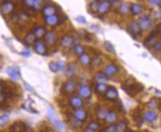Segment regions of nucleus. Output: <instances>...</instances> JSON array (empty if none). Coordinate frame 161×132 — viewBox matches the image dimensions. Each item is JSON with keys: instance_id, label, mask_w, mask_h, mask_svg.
I'll use <instances>...</instances> for the list:
<instances>
[{"instance_id": "nucleus-1", "label": "nucleus", "mask_w": 161, "mask_h": 132, "mask_svg": "<svg viewBox=\"0 0 161 132\" xmlns=\"http://www.w3.org/2000/svg\"><path fill=\"white\" fill-rule=\"evenodd\" d=\"M47 117L48 118H49L50 121L52 122V124H53V126L56 128L58 131L65 132V131H66V127H65L64 124L56 117L55 112H54L53 109H50V110L48 111Z\"/></svg>"}, {"instance_id": "nucleus-2", "label": "nucleus", "mask_w": 161, "mask_h": 132, "mask_svg": "<svg viewBox=\"0 0 161 132\" xmlns=\"http://www.w3.org/2000/svg\"><path fill=\"white\" fill-rule=\"evenodd\" d=\"M125 86H126V88H124V90L127 92V94H130V96H132V97H134L135 94H138L139 92L142 91L144 88L141 84H138L132 82H130L129 84L125 83Z\"/></svg>"}, {"instance_id": "nucleus-3", "label": "nucleus", "mask_w": 161, "mask_h": 132, "mask_svg": "<svg viewBox=\"0 0 161 132\" xmlns=\"http://www.w3.org/2000/svg\"><path fill=\"white\" fill-rule=\"evenodd\" d=\"M15 8V5L13 2L9 1H4L0 4V11H1L2 14L7 15L10 14L14 11Z\"/></svg>"}, {"instance_id": "nucleus-4", "label": "nucleus", "mask_w": 161, "mask_h": 132, "mask_svg": "<svg viewBox=\"0 0 161 132\" xmlns=\"http://www.w3.org/2000/svg\"><path fill=\"white\" fill-rule=\"evenodd\" d=\"M34 50L39 55H44L47 53L46 44L40 39H36L34 44Z\"/></svg>"}, {"instance_id": "nucleus-5", "label": "nucleus", "mask_w": 161, "mask_h": 132, "mask_svg": "<svg viewBox=\"0 0 161 132\" xmlns=\"http://www.w3.org/2000/svg\"><path fill=\"white\" fill-rule=\"evenodd\" d=\"M7 73L8 76L12 79L13 80L17 81L21 78L19 69L16 66H10L7 69Z\"/></svg>"}, {"instance_id": "nucleus-6", "label": "nucleus", "mask_w": 161, "mask_h": 132, "mask_svg": "<svg viewBox=\"0 0 161 132\" xmlns=\"http://www.w3.org/2000/svg\"><path fill=\"white\" fill-rule=\"evenodd\" d=\"M128 30L131 33V34L134 36V37H138V36H140L142 33L141 28H140L138 22L136 21H133L131 22L130 25H129Z\"/></svg>"}, {"instance_id": "nucleus-7", "label": "nucleus", "mask_w": 161, "mask_h": 132, "mask_svg": "<svg viewBox=\"0 0 161 132\" xmlns=\"http://www.w3.org/2000/svg\"><path fill=\"white\" fill-rule=\"evenodd\" d=\"M105 97L109 100H115L118 97V92L115 88L109 86L105 92Z\"/></svg>"}, {"instance_id": "nucleus-8", "label": "nucleus", "mask_w": 161, "mask_h": 132, "mask_svg": "<svg viewBox=\"0 0 161 132\" xmlns=\"http://www.w3.org/2000/svg\"><path fill=\"white\" fill-rule=\"evenodd\" d=\"M110 7H111L110 2H109L108 1H102L101 2H99L97 13H98L99 15H104L110 10Z\"/></svg>"}, {"instance_id": "nucleus-9", "label": "nucleus", "mask_w": 161, "mask_h": 132, "mask_svg": "<svg viewBox=\"0 0 161 132\" xmlns=\"http://www.w3.org/2000/svg\"><path fill=\"white\" fill-rule=\"evenodd\" d=\"M70 104L75 109L80 108L84 105V101L80 97L72 96L70 99Z\"/></svg>"}, {"instance_id": "nucleus-10", "label": "nucleus", "mask_w": 161, "mask_h": 132, "mask_svg": "<svg viewBox=\"0 0 161 132\" xmlns=\"http://www.w3.org/2000/svg\"><path fill=\"white\" fill-rule=\"evenodd\" d=\"M138 24H139L142 31H147V30H149L151 27V22L150 19H149V17H147V16H143V17L139 19Z\"/></svg>"}, {"instance_id": "nucleus-11", "label": "nucleus", "mask_w": 161, "mask_h": 132, "mask_svg": "<svg viewBox=\"0 0 161 132\" xmlns=\"http://www.w3.org/2000/svg\"><path fill=\"white\" fill-rule=\"evenodd\" d=\"M44 38H45L47 44L49 45H54L57 40V35L54 31H48L44 36Z\"/></svg>"}, {"instance_id": "nucleus-12", "label": "nucleus", "mask_w": 161, "mask_h": 132, "mask_svg": "<svg viewBox=\"0 0 161 132\" xmlns=\"http://www.w3.org/2000/svg\"><path fill=\"white\" fill-rule=\"evenodd\" d=\"M74 118H76V120H79L80 122L85 121L87 117V111H84V109L81 108H78L76 109L73 113Z\"/></svg>"}, {"instance_id": "nucleus-13", "label": "nucleus", "mask_w": 161, "mask_h": 132, "mask_svg": "<svg viewBox=\"0 0 161 132\" xmlns=\"http://www.w3.org/2000/svg\"><path fill=\"white\" fill-rule=\"evenodd\" d=\"M75 43V39L72 36H64L61 39V44L64 48H70Z\"/></svg>"}, {"instance_id": "nucleus-14", "label": "nucleus", "mask_w": 161, "mask_h": 132, "mask_svg": "<svg viewBox=\"0 0 161 132\" xmlns=\"http://www.w3.org/2000/svg\"><path fill=\"white\" fill-rule=\"evenodd\" d=\"M118 67L117 65H114V64H110L106 67L104 73H106L107 77H113L118 73Z\"/></svg>"}, {"instance_id": "nucleus-15", "label": "nucleus", "mask_w": 161, "mask_h": 132, "mask_svg": "<svg viewBox=\"0 0 161 132\" xmlns=\"http://www.w3.org/2000/svg\"><path fill=\"white\" fill-rule=\"evenodd\" d=\"M78 92H79V95L80 96V97H83V98H85V99L89 98L92 95L91 88L87 86H80Z\"/></svg>"}, {"instance_id": "nucleus-16", "label": "nucleus", "mask_w": 161, "mask_h": 132, "mask_svg": "<svg viewBox=\"0 0 161 132\" xmlns=\"http://www.w3.org/2000/svg\"><path fill=\"white\" fill-rule=\"evenodd\" d=\"M64 90L67 94H71L76 90V83L72 80H69L64 84Z\"/></svg>"}, {"instance_id": "nucleus-17", "label": "nucleus", "mask_w": 161, "mask_h": 132, "mask_svg": "<svg viewBox=\"0 0 161 132\" xmlns=\"http://www.w3.org/2000/svg\"><path fill=\"white\" fill-rule=\"evenodd\" d=\"M59 20H60L59 16H57L56 14H54V15H52V16H46L44 21H45V23L47 24H48V25L54 26L59 23Z\"/></svg>"}, {"instance_id": "nucleus-18", "label": "nucleus", "mask_w": 161, "mask_h": 132, "mask_svg": "<svg viewBox=\"0 0 161 132\" xmlns=\"http://www.w3.org/2000/svg\"><path fill=\"white\" fill-rule=\"evenodd\" d=\"M34 35L36 37V39H39L40 38H42L45 36L47 31H46V28L44 27H42V26H39V27H36L33 29V31H32Z\"/></svg>"}, {"instance_id": "nucleus-19", "label": "nucleus", "mask_w": 161, "mask_h": 132, "mask_svg": "<svg viewBox=\"0 0 161 132\" xmlns=\"http://www.w3.org/2000/svg\"><path fill=\"white\" fill-rule=\"evenodd\" d=\"M130 11L132 14L139 15L143 11V7L140 4L134 3L130 5Z\"/></svg>"}, {"instance_id": "nucleus-20", "label": "nucleus", "mask_w": 161, "mask_h": 132, "mask_svg": "<svg viewBox=\"0 0 161 132\" xmlns=\"http://www.w3.org/2000/svg\"><path fill=\"white\" fill-rule=\"evenodd\" d=\"M10 129L13 132H26V127L25 124L20 122H15L14 124H13Z\"/></svg>"}, {"instance_id": "nucleus-21", "label": "nucleus", "mask_w": 161, "mask_h": 132, "mask_svg": "<svg viewBox=\"0 0 161 132\" xmlns=\"http://www.w3.org/2000/svg\"><path fill=\"white\" fill-rule=\"evenodd\" d=\"M95 80L97 83H106L108 81V77L105 73L98 72L95 75Z\"/></svg>"}, {"instance_id": "nucleus-22", "label": "nucleus", "mask_w": 161, "mask_h": 132, "mask_svg": "<svg viewBox=\"0 0 161 132\" xmlns=\"http://www.w3.org/2000/svg\"><path fill=\"white\" fill-rule=\"evenodd\" d=\"M56 9L55 7H53V5H46L45 7H44L42 10L43 14L46 16H52V15L56 14Z\"/></svg>"}, {"instance_id": "nucleus-23", "label": "nucleus", "mask_w": 161, "mask_h": 132, "mask_svg": "<svg viewBox=\"0 0 161 132\" xmlns=\"http://www.w3.org/2000/svg\"><path fill=\"white\" fill-rule=\"evenodd\" d=\"M118 120V115L114 111H108L105 118V121L109 124H113Z\"/></svg>"}, {"instance_id": "nucleus-24", "label": "nucleus", "mask_w": 161, "mask_h": 132, "mask_svg": "<svg viewBox=\"0 0 161 132\" xmlns=\"http://www.w3.org/2000/svg\"><path fill=\"white\" fill-rule=\"evenodd\" d=\"M144 117H145V120L149 122H153L157 120L158 116H157V114L153 111H148L146 112L145 115H144Z\"/></svg>"}, {"instance_id": "nucleus-25", "label": "nucleus", "mask_w": 161, "mask_h": 132, "mask_svg": "<svg viewBox=\"0 0 161 132\" xmlns=\"http://www.w3.org/2000/svg\"><path fill=\"white\" fill-rule=\"evenodd\" d=\"M78 60H79L80 63L83 65H88L91 63L90 56L88 55L87 54H85V53H84L83 54L80 55Z\"/></svg>"}, {"instance_id": "nucleus-26", "label": "nucleus", "mask_w": 161, "mask_h": 132, "mask_svg": "<svg viewBox=\"0 0 161 132\" xmlns=\"http://www.w3.org/2000/svg\"><path fill=\"white\" fill-rule=\"evenodd\" d=\"M118 11L119 14L125 15L130 11V6L127 3H122L121 5H119L118 8Z\"/></svg>"}, {"instance_id": "nucleus-27", "label": "nucleus", "mask_w": 161, "mask_h": 132, "mask_svg": "<svg viewBox=\"0 0 161 132\" xmlns=\"http://www.w3.org/2000/svg\"><path fill=\"white\" fill-rule=\"evenodd\" d=\"M36 39H37L34 35V33H33V32H30V33H27V35L25 36V41L27 45H32L34 44L35 41H36Z\"/></svg>"}, {"instance_id": "nucleus-28", "label": "nucleus", "mask_w": 161, "mask_h": 132, "mask_svg": "<svg viewBox=\"0 0 161 132\" xmlns=\"http://www.w3.org/2000/svg\"><path fill=\"white\" fill-rule=\"evenodd\" d=\"M108 86L106 83H97L95 86V91L98 94L105 93Z\"/></svg>"}, {"instance_id": "nucleus-29", "label": "nucleus", "mask_w": 161, "mask_h": 132, "mask_svg": "<svg viewBox=\"0 0 161 132\" xmlns=\"http://www.w3.org/2000/svg\"><path fill=\"white\" fill-rule=\"evenodd\" d=\"M108 114V111L104 108H99L96 112L97 117L99 120H105L106 115Z\"/></svg>"}, {"instance_id": "nucleus-30", "label": "nucleus", "mask_w": 161, "mask_h": 132, "mask_svg": "<svg viewBox=\"0 0 161 132\" xmlns=\"http://www.w3.org/2000/svg\"><path fill=\"white\" fill-rule=\"evenodd\" d=\"M76 66H75L73 64H72V65H69L68 68H67L66 70V76L68 77H72L75 74V73H76Z\"/></svg>"}, {"instance_id": "nucleus-31", "label": "nucleus", "mask_w": 161, "mask_h": 132, "mask_svg": "<svg viewBox=\"0 0 161 132\" xmlns=\"http://www.w3.org/2000/svg\"><path fill=\"white\" fill-rule=\"evenodd\" d=\"M127 129V124L125 122H120L116 125V131L117 132H126Z\"/></svg>"}, {"instance_id": "nucleus-32", "label": "nucleus", "mask_w": 161, "mask_h": 132, "mask_svg": "<svg viewBox=\"0 0 161 132\" xmlns=\"http://www.w3.org/2000/svg\"><path fill=\"white\" fill-rule=\"evenodd\" d=\"M104 48H105L106 51H107L108 52L111 53V54H115V48H114L113 45H112L111 42L106 41V42L104 43Z\"/></svg>"}, {"instance_id": "nucleus-33", "label": "nucleus", "mask_w": 161, "mask_h": 132, "mask_svg": "<svg viewBox=\"0 0 161 132\" xmlns=\"http://www.w3.org/2000/svg\"><path fill=\"white\" fill-rule=\"evenodd\" d=\"M98 5H99V2L98 0H94V1H93L90 4H89V7L92 12L96 13L97 11H98Z\"/></svg>"}, {"instance_id": "nucleus-34", "label": "nucleus", "mask_w": 161, "mask_h": 132, "mask_svg": "<svg viewBox=\"0 0 161 132\" xmlns=\"http://www.w3.org/2000/svg\"><path fill=\"white\" fill-rule=\"evenodd\" d=\"M27 21V17L25 14H19L16 15V22L19 23H25Z\"/></svg>"}, {"instance_id": "nucleus-35", "label": "nucleus", "mask_w": 161, "mask_h": 132, "mask_svg": "<svg viewBox=\"0 0 161 132\" xmlns=\"http://www.w3.org/2000/svg\"><path fill=\"white\" fill-rule=\"evenodd\" d=\"M10 118L7 114H3L0 116V126H5L9 122Z\"/></svg>"}, {"instance_id": "nucleus-36", "label": "nucleus", "mask_w": 161, "mask_h": 132, "mask_svg": "<svg viewBox=\"0 0 161 132\" xmlns=\"http://www.w3.org/2000/svg\"><path fill=\"white\" fill-rule=\"evenodd\" d=\"M88 128L93 130V131H97L99 129H100V124L96 121H92L89 122V125H88Z\"/></svg>"}, {"instance_id": "nucleus-37", "label": "nucleus", "mask_w": 161, "mask_h": 132, "mask_svg": "<svg viewBox=\"0 0 161 132\" xmlns=\"http://www.w3.org/2000/svg\"><path fill=\"white\" fill-rule=\"evenodd\" d=\"M74 51L78 55H81L84 53V48L82 45H76L74 46Z\"/></svg>"}, {"instance_id": "nucleus-38", "label": "nucleus", "mask_w": 161, "mask_h": 132, "mask_svg": "<svg viewBox=\"0 0 161 132\" xmlns=\"http://www.w3.org/2000/svg\"><path fill=\"white\" fill-rule=\"evenodd\" d=\"M49 68L52 72L56 73L59 71V67H58V64L56 63H54V62H51L49 64Z\"/></svg>"}, {"instance_id": "nucleus-39", "label": "nucleus", "mask_w": 161, "mask_h": 132, "mask_svg": "<svg viewBox=\"0 0 161 132\" xmlns=\"http://www.w3.org/2000/svg\"><path fill=\"white\" fill-rule=\"evenodd\" d=\"M72 125L73 127L76 128V129H78V128H80L81 127L82 125V122L79 121V120H76V118H74L73 120H72Z\"/></svg>"}, {"instance_id": "nucleus-40", "label": "nucleus", "mask_w": 161, "mask_h": 132, "mask_svg": "<svg viewBox=\"0 0 161 132\" xmlns=\"http://www.w3.org/2000/svg\"><path fill=\"white\" fill-rule=\"evenodd\" d=\"M158 102L156 99H152L151 100L149 103V108H155L157 106H158Z\"/></svg>"}, {"instance_id": "nucleus-41", "label": "nucleus", "mask_w": 161, "mask_h": 132, "mask_svg": "<svg viewBox=\"0 0 161 132\" xmlns=\"http://www.w3.org/2000/svg\"><path fill=\"white\" fill-rule=\"evenodd\" d=\"M105 132H117V131H116V125L111 124L110 125L107 126L105 129Z\"/></svg>"}, {"instance_id": "nucleus-42", "label": "nucleus", "mask_w": 161, "mask_h": 132, "mask_svg": "<svg viewBox=\"0 0 161 132\" xmlns=\"http://www.w3.org/2000/svg\"><path fill=\"white\" fill-rule=\"evenodd\" d=\"M22 107H23V108L25 109L26 111H29V112H31V113H36L37 112V111H35V109H33V108H32L31 105H28L27 104H25Z\"/></svg>"}, {"instance_id": "nucleus-43", "label": "nucleus", "mask_w": 161, "mask_h": 132, "mask_svg": "<svg viewBox=\"0 0 161 132\" xmlns=\"http://www.w3.org/2000/svg\"><path fill=\"white\" fill-rule=\"evenodd\" d=\"M22 1L27 6L30 7H33L35 2V0H22Z\"/></svg>"}, {"instance_id": "nucleus-44", "label": "nucleus", "mask_w": 161, "mask_h": 132, "mask_svg": "<svg viewBox=\"0 0 161 132\" xmlns=\"http://www.w3.org/2000/svg\"><path fill=\"white\" fill-rule=\"evenodd\" d=\"M153 48H154L155 51H157V52L161 51V42H158H158L153 45Z\"/></svg>"}, {"instance_id": "nucleus-45", "label": "nucleus", "mask_w": 161, "mask_h": 132, "mask_svg": "<svg viewBox=\"0 0 161 132\" xmlns=\"http://www.w3.org/2000/svg\"><path fill=\"white\" fill-rule=\"evenodd\" d=\"M42 2V0H35L34 5H33V8L35 9V10H37V9L39 8V7L41 6Z\"/></svg>"}, {"instance_id": "nucleus-46", "label": "nucleus", "mask_w": 161, "mask_h": 132, "mask_svg": "<svg viewBox=\"0 0 161 132\" xmlns=\"http://www.w3.org/2000/svg\"><path fill=\"white\" fill-rule=\"evenodd\" d=\"M101 61L100 59H98V58H95L93 60H91V63L90 64H93L94 66H98L99 65H101Z\"/></svg>"}, {"instance_id": "nucleus-47", "label": "nucleus", "mask_w": 161, "mask_h": 132, "mask_svg": "<svg viewBox=\"0 0 161 132\" xmlns=\"http://www.w3.org/2000/svg\"><path fill=\"white\" fill-rule=\"evenodd\" d=\"M58 67H59V71H64L65 68V64L63 62L59 61L57 63Z\"/></svg>"}, {"instance_id": "nucleus-48", "label": "nucleus", "mask_w": 161, "mask_h": 132, "mask_svg": "<svg viewBox=\"0 0 161 132\" xmlns=\"http://www.w3.org/2000/svg\"><path fill=\"white\" fill-rule=\"evenodd\" d=\"M76 21H77L78 22H79V23H80V24L86 23V20H85V18H84V16H78V17L76 18Z\"/></svg>"}, {"instance_id": "nucleus-49", "label": "nucleus", "mask_w": 161, "mask_h": 132, "mask_svg": "<svg viewBox=\"0 0 161 132\" xmlns=\"http://www.w3.org/2000/svg\"><path fill=\"white\" fill-rule=\"evenodd\" d=\"M150 2L155 5H160L161 4V0H150Z\"/></svg>"}, {"instance_id": "nucleus-50", "label": "nucleus", "mask_w": 161, "mask_h": 132, "mask_svg": "<svg viewBox=\"0 0 161 132\" xmlns=\"http://www.w3.org/2000/svg\"><path fill=\"white\" fill-rule=\"evenodd\" d=\"M5 94H2V93H0V104H1V103H2L3 102L5 101Z\"/></svg>"}, {"instance_id": "nucleus-51", "label": "nucleus", "mask_w": 161, "mask_h": 132, "mask_svg": "<svg viewBox=\"0 0 161 132\" xmlns=\"http://www.w3.org/2000/svg\"><path fill=\"white\" fill-rule=\"evenodd\" d=\"M91 28L93 30V31H99V27H98V26L95 25V24H94V25H92Z\"/></svg>"}, {"instance_id": "nucleus-52", "label": "nucleus", "mask_w": 161, "mask_h": 132, "mask_svg": "<svg viewBox=\"0 0 161 132\" xmlns=\"http://www.w3.org/2000/svg\"><path fill=\"white\" fill-rule=\"evenodd\" d=\"M30 54H30V52L28 51H24V52L22 53V55H23L25 56H29Z\"/></svg>"}, {"instance_id": "nucleus-53", "label": "nucleus", "mask_w": 161, "mask_h": 132, "mask_svg": "<svg viewBox=\"0 0 161 132\" xmlns=\"http://www.w3.org/2000/svg\"><path fill=\"white\" fill-rule=\"evenodd\" d=\"M25 86H26V88L28 89V90H30V91H33V88H32L30 86H28L27 83H25Z\"/></svg>"}, {"instance_id": "nucleus-54", "label": "nucleus", "mask_w": 161, "mask_h": 132, "mask_svg": "<svg viewBox=\"0 0 161 132\" xmlns=\"http://www.w3.org/2000/svg\"><path fill=\"white\" fill-rule=\"evenodd\" d=\"M84 132H95V131H93V130H92L91 129H89V128L87 127V129L85 130V131Z\"/></svg>"}, {"instance_id": "nucleus-55", "label": "nucleus", "mask_w": 161, "mask_h": 132, "mask_svg": "<svg viewBox=\"0 0 161 132\" xmlns=\"http://www.w3.org/2000/svg\"><path fill=\"white\" fill-rule=\"evenodd\" d=\"M106 1H108L109 2H115L117 0H106Z\"/></svg>"}, {"instance_id": "nucleus-56", "label": "nucleus", "mask_w": 161, "mask_h": 132, "mask_svg": "<svg viewBox=\"0 0 161 132\" xmlns=\"http://www.w3.org/2000/svg\"><path fill=\"white\" fill-rule=\"evenodd\" d=\"M2 86L0 85V93H2Z\"/></svg>"}, {"instance_id": "nucleus-57", "label": "nucleus", "mask_w": 161, "mask_h": 132, "mask_svg": "<svg viewBox=\"0 0 161 132\" xmlns=\"http://www.w3.org/2000/svg\"><path fill=\"white\" fill-rule=\"evenodd\" d=\"M126 132H134V131H127Z\"/></svg>"}, {"instance_id": "nucleus-58", "label": "nucleus", "mask_w": 161, "mask_h": 132, "mask_svg": "<svg viewBox=\"0 0 161 132\" xmlns=\"http://www.w3.org/2000/svg\"><path fill=\"white\" fill-rule=\"evenodd\" d=\"M160 36H161V29L160 30Z\"/></svg>"}]
</instances>
